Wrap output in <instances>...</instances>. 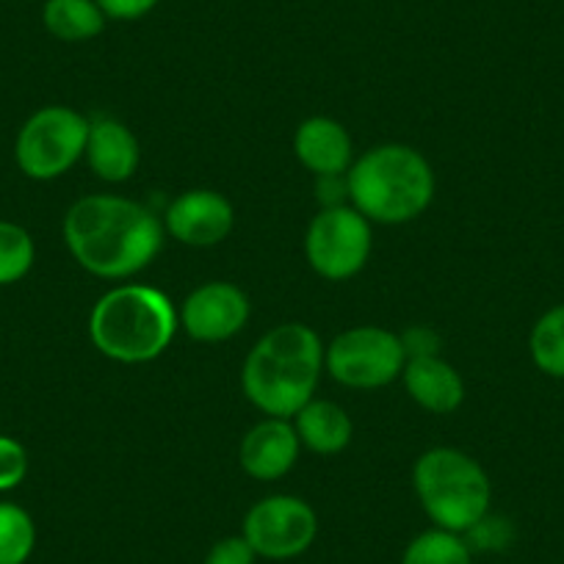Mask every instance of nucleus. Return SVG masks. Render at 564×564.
I'll list each match as a JSON object with an SVG mask.
<instances>
[{
    "mask_svg": "<svg viewBox=\"0 0 564 564\" xmlns=\"http://www.w3.org/2000/svg\"><path fill=\"white\" fill-rule=\"evenodd\" d=\"M62 230L80 269L102 280L139 274L164 247V225L159 216L117 194L80 197L64 216Z\"/></svg>",
    "mask_w": 564,
    "mask_h": 564,
    "instance_id": "obj_1",
    "label": "nucleus"
},
{
    "mask_svg": "<svg viewBox=\"0 0 564 564\" xmlns=\"http://www.w3.org/2000/svg\"><path fill=\"white\" fill-rule=\"evenodd\" d=\"M324 351L322 338L307 324L271 327L243 362V393L263 415L294 417L316 393Z\"/></svg>",
    "mask_w": 564,
    "mask_h": 564,
    "instance_id": "obj_2",
    "label": "nucleus"
},
{
    "mask_svg": "<svg viewBox=\"0 0 564 564\" xmlns=\"http://www.w3.org/2000/svg\"><path fill=\"white\" fill-rule=\"evenodd\" d=\"M181 318L170 296L150 285H117L91 307L89 338L100 355L139 366L170 349Z\"/></svg>",
    "mask_w": 564,
    "mask_h": 564,
    "instance_id": "obj_3",
    "label": "nucleus"
},
{
    "mask_svg": "<svg viewBox=\"0 0 564 564\" xmlns=\"http://www.w3.org/2000/svg\"><path fill=\"white\" fill-rule=\"evenodd\" d=\"M351 208L379 225H406L435 199L430 161L406 144H379L346 172Z\"/></svg>",
    "mask_w": 564,
    "mask_h": 564,
    "instance_id": "obj_4",
    "label": "nucleus"
},
{
    "mask_svg": "<svg viewBox=\"0 0 564 564\" xmlns=\"http://www.w3.org/2000/svg\"><path fill=\"white\" fill-rule=\"evenodd\" d=\"M412 487L437 529L465 534L490 512L492 487L485 468L459 448H430L412 468Z\"/></svg>",
    "mask_w": 564,
    "mask_h": 564,
    "instance_id": "obj_5",
    "label": "nucleus"
},
{
    "mask_svg": "<svg viewBox=\"0 0 564 564\" xmlns=\"http://www.w3.org/2000/svg\"><path fill=\"white\" fill-rule=\"evenodd\" d=\"M89 119L69 106H45L25 119L14 141V161L31 181L67 175L86 153Z\"/></svg>",
    "mask_w": 564,
    "mask_h": 564,
    "instance_id": "obj_6",
    "label": "nucleus"
},
{
    "mask_svg": "<svg viewBox=\"0 0 564 564\" xmlns=\"http://www.w3.org/2000/svg\"><path fill=\"white\" fill-rule=\"evenodd\" d=\"M404 362V340L384 327H351L324 351L329 377L355 390L384 388L401 377Z\"/></svg>",
    "mask_w": 564,
    "mask_h": 564,
    "instance_id": "obj_7",
    "label": "nucleus"
},
{
    "mask_svg": "<svg viewBox=\"0 0 564 564\" xmlns=\"http://www.w3.org/2000/svg\"><path fill=\"white\" fill-rule=\"evenodd\" d=\"M371 221L351 205L322 208L305 232V254L324 280H349L371 258Z\"/></svg>",
    "mask_w": 564,
    "mask_h": 564,
    "instance_id": "obj_8",
    "label": "nucleus"
},
{
    "mask_svg": "<svg viewBox=\"0 0 564 564\" xmlns=\"http://www.w3.org/2000/svg\"><path fill=\"white\" fill-rule=\"evenodd\" d=\"M318 518L307 501L296 496H269L254 503L243 518V536L260 558L285 562L313 545Z\"/></svg>",
    "mask_w": 564,
    "mask_h": 564,
    "instance_id": "obj_9",
    "label": "nucleus"
},
{
    "mask_svg": "<svg viewBox=\"0 0 564 564\" xmlns=\"http://www.w3.org/2000/svg\"><path fill=\"white\" fill-rule=\"evenodd\" d=\"M177 318L188 338L203 340V344H219L247 327L249 300L232 282H205L186 296Z\"/></svg>",
    "mask_w": 564,
    "mask_h": 564,
    "instance_id": "obj_10",
    "label": "nucleus"
},
{
    "mask_svg": "<svg viewBox=\"0 0 564 564\" xmlns=\"http://www.w3.org/2000/svg\"><path fill=\"white\" fill-rule=\"evenodd\" d=\"M236 227L232 203L210 188L177 194L164 214V230L186 247H216Z\"/></svg>",
    "mask_w": 564,
    "mask_h": 564,
    "instance_id": "obj_11",
    "label": "nucleus"
},
{
    "mask_svg": "<svg viewBox=\"0 0 564 564\" xmlns=\"http://www.w3.org/2000/svg\"><path fill=\"white\" fill-rule=\"evenodd\" d=\"M302 452L300 435L289 417H263L243 435L238 463L243 474L258 481L282 479L296 465Z\"/></svg>",
    "mask_w": 564,
    "mask_h": 564,
    "instance_id": "obj_12",
    "label": "nucleus"
},
{
    "mask_svg": "<svg viewBox=\"0 0 564 564\" xmlns=\"http://www.w3.org/2000/svg\"><path fill=\"white\" fill-rule=\"evenodd\" d=\"M294 153L316 177L346 175L355 164V144L338 119L311 117L296 128Z\"/></svg>",
    "mask_w": 564,
    "mask_h": 564,
    "instance_id": "obj_13",
    "label": "nucleus"
},
{
    "mask_svg": "<svg viewBox=\"0 0 564 564\" xmlns=\"http://www.w3.org/2000/svg\"><path fill=\"white\" fill-rule=\"evenodd\" d=\"M86 164L100 181L124 183L139 170V141L133 130L113 117L89 119L86 135Z\"/></svg>",
    "mask_w": 564,
    "mask_h": 564,
    "instance_id": "obj_14",
    "label": "nucleus"
},
{
    "mask_svg": "<svg viewBox=\"0 0 564 564\" xmlns=\"http://www.w3.org/2000/svg\"><path fill=\"white\" fill-rule=\"evenodd\" d=\"M401 377H404L410 399L423 410L435 412V415H448L465 399L463 377L441 355L406 357Z\"/></svg>",
    "mask_w": 564,
    "mask_h": 564,
    "instance_id": "obj_15",
    "label": "nucleus"
},
{
    "mask_svg": "<svg viewBox=\"0 0 564 564\" xmlns=\"http://www.w3.org/2000/svg\"><path fill=\"white\" fill-rule=\"evenodd\" d=\"M294 430L302 446L311 448L313 454H324V457L344 452L355 435L349 412L335 401L324 399H311L296 412Z\"/></svg>",
    "mask_w": 564,
    "mask_h": 564,
    "instance_id": "obj_16",
    "label": "nucleus"
},
{
    "mask_svg": "<svg viewBox=\"0 0 564 564\" xmlns=\"http://www.w3.org/2000/svg\"><path fill=\"white\" fill-rule=\"evenodd\" d=\"M106 12L97 0H47L42 7V23L47 34L62 42H89L106 29Z\"/></svg>",
    "mask_w": 564,
    "mask_h": 564,
    "instance_id": "obj_17",
    "label": "nucleus"
},
{
    "mask_svg": "<svg viewBox=\"0 0 564 564\" xmlns=\"http://www.w3.org/2000/svg\"><path fill=\"white\" fill-rule=\"evenodd\" d=\"M529 351L545 377L564 379V305L551 307L536 318L529 335Z\"/></svg>",
    "mask_w": 564,
    "mask_h": 564,
    "instance_id": "obj_18",
    "label": "nucleus"
},
{
    "mask_svg": "<svg viewBox=\"0 0 564 564\" xmlns=\"http://www.w3.org/2000/svg\"><path fill=\"white\" fill-rule=\"evenodd\" d=\"M470 558H474V551L463 534L435 525V529L417 534L404 547L401 564H470Z\"/></svg>",
    "mask_w": 564,
    "mask_h": 564,
    "instance_id": "obj_19",
    "label": "nucleus"
},
{
    "mask_svg": "<svg viewBox=\"0 0 564 564\" xmlns=\"http://www.w3.org/2000/svg\"><path fill=\"white\" fill-rule=\"evenodd\" d=\"M36 547V523L14 501H0V564H25Z\"/></svg>",
    "mask_w": 564,
    "mask_h": 564,
    "instance_id": "obj_20",
    "label": "nucleus"
},
{
    "mask_svg": "<svg viewBox=\"0 0 564 564\" xmlns=\"http://www.w3.org/2000/svg\"><path fill=\"white\" fill-rule=\"evenodd\" d=\"M36 260V243L18 221L0 219V289L23 280Z\"/></svg>",
    "mask_w": 564,
    "mask_h": 564,
    "instance_id": "obj_21",
    "label": "nucleus"
},
{
    "mask_svg": "<svg viewBox=\"0 0 564 564\" xmlns=\"http://www.w3.org/2000/svg\"><path fill=\"white\" fill-rule=\"evenodd\" d=\"M463 536L465 542H468L470 551H503V547L514 540V529L509 520L492 518V514L487 512L485 518L476 525H470Z\"/></svg>",
    "mask_w": 564,
    "mask_h": 564,
    "instance_id": "obj_22",
    "label": "nucleus"
},
{
    "mask_svg": "<svg viewBox=\"0 0 564 564\" xmlns=\"http://www.w3.org/2000/svg\"><path fill=\"white\" fill-rule=\"evenodd\" d=\"M29 476V452L20 441L0 435V492H12Z\"/></svg>",
    "mask_w": 564,
    "mask_h": 564,
    "instance_id": "obj_23",
    "label": "nucleus"
},
{
    "mask_svg": "<svg viewBox=\"0 0 564 564\" xmlns=\"http://www.w3.org/2000/svg\"><path fill=\"white\" fill-rule=\"evenodd\" d=\"M258 553L249 545L247 536H225L216 542L205 556V564H254Z\"/></svg>",
    "mask_w": 564,
    "mask_h": 564,
    "instance_id": "obj_24",
    "label": "nucleus"
},
{
    "mask_svg": "<svg viewBox=\"0 0 564 564\" xmlns=\"http://www.w3.org/2000/svg\"><path fill=\"white\" fill-rule=\"evenodd\" d=\"M161 0H97L108 20H141L153 12Z\"/></svg>",
    "mask_w": 564,
    "mask_h": 564,
    "instance_id": "obj_25",
    "label": "nucleus"
},
{
    "mask_svg": "<svg viewBox=\"0 0 564 564\" xmlns=\"http://www.w3.org/2000/svg\"><path fill=\"white\" fill-rule=\"evenodd\" d=\"M316 194L322 208H340V205H349V186H346V175H333V177H318Z\"/></svg>",
    "mask_w": 564,
    "mask_h": 564,
    "instance_id": "obj_26",
    "label": "nucleus"
},
{
    "mask_svg": "<svg viewBox=\"0 0 564 564\" xmlns=\"http://www.w3.org/2000/svg\"><path fill=\"white\" fill-rule=\"evenodd\" d=\"M401 340H404L406 357L437 355V346H441V338L430 327H415L412 333L401 335Z\"/></svg>",
    "mask_w": 564,
    "mask_h": 564,
    "instance_id": "obj_27",
    "label": "nucleus"
}]
</instances>
